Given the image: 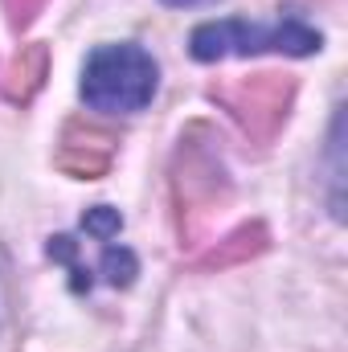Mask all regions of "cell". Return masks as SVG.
<instances>
[{"instance_id": "cell-1", "label": "cell", "mask_w": 348, "mask_h": 352, "mask_svg": "<svg viewBox=\"0 0 348 352\" xmlns=\"http://www.w3.org/2000/svg\"><path fill=\"white\" fill-rule=\"evenodd\" d=\"M156 62L140 45H98L83 70V98L94 111L131 115L144 111L156 94Z\"/></svg>"}, {"instance_id": "cell-2", "label": "cell", "mask_w": 348, "mask_h": 352, "mask_svg": "<svg viewBox=\"0 0 348 352\" xmlns=\"http://www.w3.org/2000/svg\"><path fill=\"white\" fill-rule=\"evenodd\" d=\"M197 62H217V58H246V54H291L307 58L320 50V33L307 29L303 21H279V25H250V21H209L193 29L188 37Z\"/></svg>"}, {"instance_id": "cell-3", "label": "cell", "mask_w": 348, "mask_h": 352, "mask_svg": "<svg viewBox=\"0 0 348 352\" xmlns=\"http://www.w3.org/2000/svg\"><path fill=\"white\" fill-rule=\"evenodd\" d=\"M230 197L226 173L217 164V156L201 144H184L180 160H176V201H180V230L184 238H193L209 213H217Z\"/></svg>"}, {"instance_id": "cell-4", "label": "cell", "mask_w": 348, "mask_h": 352, "mask_svg": "<svg viewBox=\"0 0 348 352\" xmlns=\"http://www.w3.org/2000/svg\"><path fill=\"white\" fill-rule=\"evenodd\" d=\"M213 98L226 102V111L254 135V140H270L287 111H291V98H295V82L291 78H279V74H254V78H242L234 87H226L221 94L213 90Z\"/></svg>"}, {"instance_id": "cell-5", "label": "cell", "mask_w": 348, "mask_h": 352, "mask_svg": "<svg viewBox=\"0 0 348 352\" xmlns=\"http://www.w3.org/2000/svg\"><path fill=\"white\" fill-rule=\"evenodd\" d=\"M111 164V135H98V131H83L78 123L66 127V140L58 148V168L78 180H94V176L107 173Z\"/></svg>"}, {"instance_id": "cell-6", "label": "cell", "mask_w": 348, "mask_h": 352, "mask_svg": "<svg viewBox=\"0 0 348 352\" xmlns=\"http://www.w3.org/2000/svg\"><path fill=\"white\" fill-rule=\"evenodd\" d=\"M45 66H50L45 45H29V50H21V54L8 62L4 78H0L4 98H8V102H29L33 90L41 87V78H45Z\"/></svg>"}, {"instance_id": "cell-7", "label": "cell", "mask_w": 348, "mask_h": 352, "mask_svg": "<svg viewBox=\"0 0 348 352\" xmlns=\"http://www.w3.org/2000/svg\"><path fill=\"white\" fill-rule=\"evenodd\" d=\"M262 246H266V230H262V226H242V230H234L226 242H217V250H213V254H205L201 266H209V270L217 266V270H221V266L246 263V258H254V254H259Z\"/></svg>"}, {"instance_id": "cell-8", "label": "cell", "mask_w": 348, "mask_h": 352, "mask_svg": "<svg viewBox=\"0 0 348 352\" xmlns=\"http://www.w3.org/2000/svg\"><path fill=\"white\" fill-rule=\"evenodd\" d=\"M98 270H102V278L107 283H115V287H127L131 278H135V254L131 250H123V246H107L102 250V258H98Z\"/></svg>"}, {"instance_id": "cell-9", "label": "cell", "mask_w": 348, "mask_h": 352, "mask_svg": "<svg viewBox=\"0 0 348 352\" xmlns=\"http://www.w3.org/2000/svg\"><path fill=\"white\" fill-rule=\"evenodd\" d=\"M83 230L94 234V238H115L119 230H123V217H119V209H107V205H94L87 217H83Z\"/></svg>"}, {"instance_id": "cell-10", "label": "cell", "mask_w": 348, "mask_h": 352, "mask_svg": "<svg viewBox=\"0 0 348 352\" xmlns=\"http://www.w3.org/2000/svg\"><path fill=\"white\" fill-rule=\"evenodd\" d=\"M41 8H45V0H4V12H8V21H12L17 29L29 25Z\"/></svg>"}, {"instance_id": "cell-11", "label": "cell", "mask_w": 348, "mask_h": 352, "mask_svg": "<svg viewBox=\"0 0 348 352\" xmlns=\"http://www.w3.org/2000/svg\"><path fill=\"white\" fill-rule=\"evenodd\" d=\"M173 8H201V4H217V0H164Z\"/></svg>"}]
</instances>
